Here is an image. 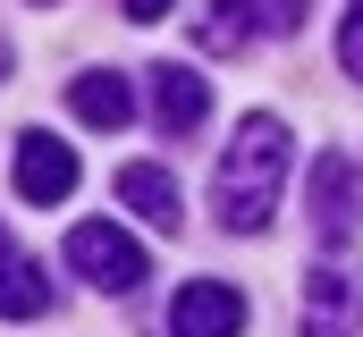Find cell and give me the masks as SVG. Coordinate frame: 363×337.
I'll return each mask as SVG.
<instances>
[{
  "label": "cell",
  "instance_id": "6da1fadb",
  "mask_svg": "<svg viewBox=\"0 0 363 337\" xmlns=\"http://www.w3.org/2000/svg\"><path fill=\"white\" fill-rule=\"evenodd\" d=\"M279 185H287V127L254 110V118L228 135L220 168H211V211H220V228H228V236H254V228H271Z\"/></svg>",
  "mask_w": 363,
  "mask_h": 337
},
{
  "label": "cell",
  "instance_id": "7a4b0ae2",
  "mask_svg": "<svg viewBox=\"0 0 363 337\" xmlns=\"http://www.w3.org/2000/svg\"><path fill=\"white\" fill-rule=\"evenodd\" d=\"M68 270L93 278V287H110V295H135V287L152 278V253L135 245L118 219H77V228H68Z\"/></svg>",
  "mask_w": 363,
  "mask_h": 337
},
{
  "label": "cell",
  "instance_id": "3957f363",
  "mask_svg": "<svg viewBox=\"0 0 363 337\" xmlns=\"http://www.w3.org/2000/svg\"><path fill=\"white\" fill-rule=\"evenodd\" d=\"M245 329V295L228 278H186L169 304V337H237Z\"/></svg>",
  "mask_w": 363,
  "mask_h": 337
},
{
  "label": "cell",
  "instance_id": "277c9868",
  "mask_svg": "<svg viewBox=\"0 0 363 337\" xmlns=\"http://www.w3.org/2000/svg\"><path fill=\"white\" fill-rule=\"evenodd\" d=\"M77 177H85V168H77V152H68L60 135H43V127L17 135V194H26V202H68Z\"/></svg>",
  "mask_w": 363,
  "mask_h": 337
},
{
  "label": "cell",
  "instance_id": "5b68a950",
  "mask_svg": "<svg viewBox=\"0 0 363 337\" xmlns=\"http://www.w3.org/2000/svg\"><path fill=\"white\" fill-rule=\"evenodd\" d=\"M152 76V118H161V135H194L203 118H211V84L178 68V59H161V68H144Z\"/></svg>",
  "mask_w": 363,
  "mask_h": 337
},
{
  "label": "cell",
  "instance_id": "8992f818",
  "mask_svg": "<svg viewBox=\"0 0 363 337\" xmlns=\"http://www.w3.org/2000/svg\"><path fill=\"white\" fill-rule=\"evenodd\" d=\"M118 202H127L135 219H152V228H178V219H186L178 177H169V168H152V161H127V168H118Z\"/></svg>",
  "mask_w": 363,
  "mask_h": 337
},
{
  "label": "cell",
  "instance_id": "52a82bcc",
  "mask_svg": "<svg viewBox=\"0 0 363 337\" xmlns=\"http://www.w3.org/2000/svg\"><path fill=\"white\" fill-rule=\"evenodd\" d=\"M347 304H355L347 261H321V270L304 278V337H347Z\"/></svg>",
  "mask_w": 363,
  "mask_h": 337
},
{
  "label": "cell",
  "instance_id": "ba28073f",
  "mask_svg": "<svg viewBox=\"0 0 363 337\" xmlns=\"http://www.w3.org/2000/svg\"><path fill=\"white\" fill-rule=\"evenodd\" d=\"M68 110L85 127H127L135 118V93H127V76H110V68H85V76L68 84Z\"/></svg>",
  "mask_w": 363,
  "mask_h": 337
},
{
  "label": "cell",
  "instance_id": "9c48e42d",
  "mask_svg": "<svg viewBox=\"0 0 363 337\" xmlns=\"http://www.w3.org/2000/svg\"><path fill=\"white\" fill-rule=\"evenodd\" d=\"M313 219H321V236H347L355 228V168L338 161V152L313 161Z\"/></svg>",
  "mask_w": 363,
  "mask_h": 337
},
{
  "label": "cell",
  "instance_id": "30bf717a",
  "mask_svg": "<svg viewBox=\"0 0 363 337\" xmlns=\"http://www.w3.org/2000/svg\"><path fill=\"white\" fill-rule=\"evenodd\" d=\"M254 25H262V8H254V0H211V8L194 17V51L228 59V51H237V42L254 34Z\"/></svg>",
  "mask_w": 363,
  "mask_h": 337
},
{
  "label": "cell",
  "instance_id": "8fae6325",
  "mask_svg": "<svg viewBox=\"0 0 363 337\" xmlns=\"http://www.w3.org/2000/svg\"><path fill=\"white\" fill-rule=\"evenodd\" d=\"M43 304H51V278H43V261L9 253V261H0V321H34Z\"/></svg>",
  "mask_w": 363,
  "mask_h": 337
},
{
  "label": "cell",
  "instance_id": "7c38bea8",
  "mask_svg": "<svg viewBox=\"0 0 363 337\" xmlns=\"http://www.w3.org/2000/svg\"><path fill=\"white\" fill-rule=\"evenodd\" d=\"M338 59H347V76L363 84V0L347 8V25H338Z\"/></svg>",
  "mask_w": 363,
  "mask_h": 337
},
{
  "label": "cell",
  "instance_id": "4fadbf2b",
  "mask_svg": "<svg viewBox=\"0 0 363 337\" xmlns=\"http://www.w3.org/2000/svg\"><path fill=\"white\" fill-rule=\"evenodd\" d=\"M254 8L271 17V34H296V25H304V0H254Z\"/></svg>",
  "mask_w": 363,
  "mask_h": 337
},
{
  "label": "cell",
  "instance_id": "5bb4252c",
  "mask_svg": "<svg viewBox=\"0 0 363 337\" xmlns=\"http://www.w3.org/2000/svg\"><path fill=\"white\" fill-rule=\"evenodd\" d=\"M118 8H127V17H135V25H152V17H169V8H178V0H118Z\"/></svg>",
  "mask_w": 363,
  "mask_h": 337
},
{
  "label": "cell",
  "instance_id": "9a60e30c",
  "mask_svg": "<svg viewBox=\"0 0 363 337\" xmlns=\"http://www.w3.org/2000/svg\"><path fill=\"white\" fill-rule=\"evenodd\" d=\"M9 253H17V245H9V228H0V261H9Z\"/></svg>",
  "mask_w": 363,
  "mask_h": 337
},
{
  "label": "cell",
  "instance_id": "2e32d148",
  "mask_svg": "<svg viewBox=\"0 0 363 337\" xmlns=\"http://www.w3.org/2000/svg\"><path fill=\"white\" fill-rule=\"evenodd\" d=\"M0 59H9V51H0Z\"/></svg>",
  "mask_w": 363,
  "mask_h": 337
}]
</instances>
